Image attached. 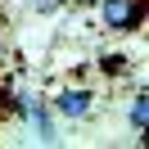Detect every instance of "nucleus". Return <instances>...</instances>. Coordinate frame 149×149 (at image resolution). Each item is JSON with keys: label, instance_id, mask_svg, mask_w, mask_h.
Wrapping results in <instances>:
<instances>
[{"label": "nucleus", "instance_id": "nucleus-2", "mask_svg": "<svg viewBox=\"0 0 149 149\" xmlns=\"http://www.w3.org/2000/svg\"><path fill=\"white\" fill-rule=\"evenodd\" d=\"M91 104H95V95L81 91V86H68V91L54 95V109L63 113V118H86V113H91Z\"/></svg>", "mask_w": 149, "mask_h": 149}, {"label": "nucleus", "instance_id": "nucleus-1", "mask_svg": "<svg viewBox=\"0 0 149 149\" xmlns=\"http://www.w3.org/2000/svg\"><path fill=\"white\" fill-rule=\"evenodd\" d=\"M104 32H140L145 27V0H95Z\"/></svg>", "mask_w": 149, "mask_h": 149}, {"label": "nucleus", "instance_id": "nucleus-4", "mask_svg": "<svg viewBox=\"0 0 149 149\" xmlns=\"http://www.w3.org/2000/svg\"><path fill=\"white\" fill-rule=\"evenodd\" d=\"M100 68H104L109 77H127V72H131V59H127V54H104Z\"/></svg>", "mask_w": 149, "mask_h": 149}, {"label": "nucleus", "instance_id": "nucleus-3", "mask_svg": "<svg viewBox=\"0 0 149 149\" xmlns=\"http://www.w3.org/2000/svg\"><path fill=\"white\" fill-rule=\"evenodd\" d=\"M127 118H131V127L140 131V140H149V136H145V122H149V95H145V91H140L136 100H131V109H127Z\"/></svg>", "mask_w": 149, "mask_h": 149}, {"label": "nucleus", "instance_id": "nucleus-5", "mask_svg": "<svg viewBox=\"0 0 149 149\" xmlns=\"http://www.w3.org/2000/svg\"><path fill=\"white\" fill-rule=\"evenodd\" d=\"M63 5H68V0H32V9H36V14H59Z\"/></svg>", "mask_w": 149, "mask_h": 149}, {"label": "nucleus", "instance_id": "nucleus-6", "mask_svg": "<svg viewBox=\"0 0 149 149\" xmlns=\"http://www.w3.org/2000/svg\"><path fill=\"white\" fill-rule=\"evenodd\" d=\"M68 5H95V0H68Z\"/></svg>", "mask_w": 149, "mask_h": 149}]
</instances>
